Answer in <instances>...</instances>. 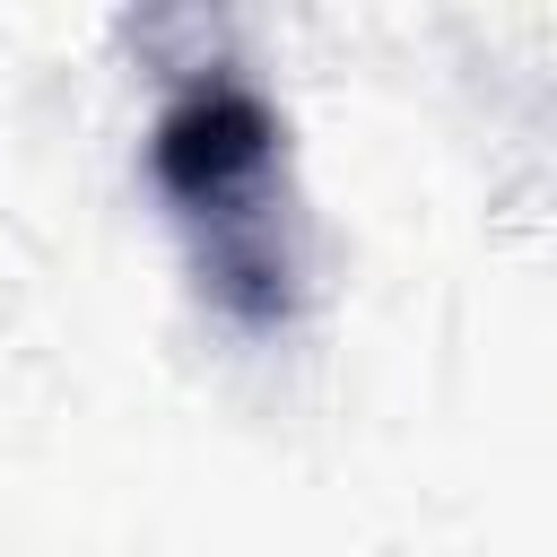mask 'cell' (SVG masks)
I'll list each match as a JSON object with an SVG mask.
<instances>
[{"label":"cell","mask_w":557,"mask_h":557,"mask_svg":"<svg viewBox=\"0 0 557 557\" xmlns=\"http://www.w3.org/2000/svg\"><path fill=\"white\" fill-rule=\"evenodd\" d=\"M278 113L261 104V87L209 70L191 78L157 131H148V174L157 191L183 209V226L200 235V270L209 296L270 331L296 305V252H287V209H278Z\"/></svg>","instance_id":"obj_1"}]
</instances>
